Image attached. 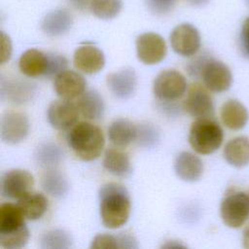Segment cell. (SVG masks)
Segmentation results:
<instances>
[{
    "instance_id": "52a82bcc",
    "label": "cell",
    "mask_w": 249,
    "mask_h": 249,
    "mask_svg": "<svg viewBox=\"0 0 249 249\" xmlns=\"http://www.w3.org/2000/svg\"><path fill=\"white\" fill-rule=\"evenodd\" d=\"M200 78L205 88L213 92H224L232 84V74L231 69L224 62L209 56L206 60Z\"/></svg>"
},
{
    "instance_id": "7c38bea8",
    "label": "cell",
    "mask_w": 249,
    "mask_h": 249,
    "mask_svg": "<svg viewBox=\"0 0 249 249\" xmlns=\"http://www.w3.org/2000/svg\"><path fill=\"white\" fill-rule=\"evenodd\" d=\"M34 178L30 172L23 169L7 171L1 179V196L6 198L18 199L32 192Z\"/></svg>"
},
{
    "instance_id": "f1b7e54d",
    "label": "cell",
    "mask_w": 249,
    "mask_h": 249,
    "mask_svg": "<svg viewBox=\"0 0 249 249\" xmlns=\"http://www.w3.org/2000/svg\"><path fill=\"white\" fill-rule=\"evenodd\" d=\"M71 246V235L60 229L48 231L40 237V248L42 249H66Z\"/></svg>"
},
{
    "instance_id": "2e32d148",
    "label": "cell",
    "mask_w": 249,
    "mask_h": 249,
    "mask_svg": "<svg viewBox=\"0 0 249 249\" xmlns=\"http://www.w3.org/2000/svg\"><path fill=\"white\" fill-rule=\"evenodd\" d=\"M110 91L120 99H127L133 95L137 87V75L134 69L125 67L107 76Z\"/></svg>"
},
{
    "instance_id": "5bb4252c",
    "label": "cell",
    "mask_w": 249,
    "mask_h": 249,
    "mask_svg": "<svg viewBox=\"0 0 249 249\" xmlns=\"http://www.w3.org/2000/svg\"><path fill=\"white\" fill-rule=\"evenodd\" d=\"M53 86L60 98L72 100L86 91L87 82L80 73L66 69L54 78Z\"/></svg>"
},
{
    "instance_id": "836d02e7",
    "label": "cell",
    "mask_w": 249,
    "mask_h": 249,
    "mask_svg": "<svg viewBox=\"0 0 249 249\" xmlns=\"http://www.w3.org/2000/svg\"><path fill=\"white\" fill-rule=\"evenodd\" d=\"M209 56L210 55L208 53H200L199 55H197L196 57H195L193 60H191L187 65V71H188L189 75L196 79L200 78L202 68Z\"/></svg>"
},
{
    "instance_id": "f546056e",
    "label": "cell",
    "mask_w": 249,
    "mask_h": 249,
    "mask_svg": "<svg viewBox=\"0 0 249 249\" xmlns=\"http://www.w3.org/2000/svg\"><path fill=\"white\" fill-rule=\"evenodd\" d=\"M123 8L122 0H90L89 10L93 16L100 19L116 18Z\"/></svg>"
},
{
    "instance_id": "83f0119b",
    "label": "cell",
    "mask_w": 249,
    "mask_h": 249,
    "mask_svg": "<svg viewBox=\"0 0 249 249\" xmlns=\"http://www.w3.org/2000/svg\"><path fill=\"white\" fill-rule=\"evenodd\" d=\"M62 149L53 142H43L35 150L34 160L37 164L47 169L54 168L63 160Z\"/></svg>"
},
{
    "instance_id": "9a60e30c",
    "label": "cell",
    "mask_w": 249,
    "mask_h": 249,
    "mask_svg": "<svg viewBox=\"0 0 249 249\" xmlns=\"http://www.w3.org/2000/svg\"><path fill=\"white\" fill-rule=\"evenodd\" d=\"M76 69L86 74H95L105 65L103 52L93 45H83L79 47L73 55Z\"/></svg>"
},
{
    "instance_id": "4dcf8cb0",
    "label": "cell",
    "mask_w": 249,
    "mask_h": 249,
    "mask_svg": "<svg viewBox=\"0 0 249 249\" xmlns=\"http://www.w3.org/2000/svg\"><path fill=\"white\" fill-rule=\"evenodd\" d=\"M160 141V133L158 129L151 124H141L137 125V133L135 142L142 148H154Z\"/></svg>"
},
{
    "instance_id": "7a4b0ae2",
    "label": "cell",
    "mask_w": 249,
    "mask_h": 249,
    "mask_svg": "<svg viewBox=\"0 0 249 249\" xmlns=\"http://www.w3.org/2000/svg\"><path fill=\"white\" fill-rule=\"evenodd\" d=\"M66 141L75 155L85 161L97 159L105 145L101 128L89 122H81L73 125L67 133Z\"/></svg>"
},
{
    "instance_id": "277c9868",
    "label": "cell",
    "mask_w": 249,
    "mask_h": 249,
    "mask_svg": "<svg viewBox=\"0 0 249 249\" xmlns=\"http://www.w3.org/2000/svg\"><path fill=\"white\" fill-rule=\"evenodd\" d=\"M224 132L220 124L211 118L196 119L190 128L189 143L200 155H210L223 143Z\"/></svg>"
},
{
    "instance_id": "74e56055",
    "label": "cell",
    "mask_w": 249,
    "mask_h": 249,
    "mask_svg": "<svg viewBox=\"0 0 249 249\" xmlns=\"http://www.w3.org/2000/svg\"><path fill=\"white\" fill-rule=\"evenodd\" d=\"M118 239H119L120 248H137L138 247L133 235L127 232L119 233Z\"/></svg>"
},
{
    "instance_id": "5b68a950",
    "label": "cell",
    "mask_w": 249,
    "mask_h": 249,
    "mask_svg": "<svg viewBox=\"0 0 249 249\" xmlns=\"http://www.w3.org/2000/svg\"><path fill=\"white\" fill-rule=\"evenodd\" d=\"M220 215L224 224L237 229L249 219V195L244 192H232L227 195L220 205Z\"/></svg>"
},
{
    "instance_id": "603a6c76",
    "label": "cell",
    "mask_w": 249,
    "mask_h": 249,
    "mask_svg": "<svg viewBox=\"0 0 249 249\" xmlns=\"http://www.w3.org/2000/svg\"><path fill=\"white\" fill-rule=\"evenodd\" d=\"M224 158L234 167H243L249 163V138L237 136L230 140L224 148Z\"/></svg>"
},
{
    "instance_id": "1f68e13d",
    "label": "cell",
    "mask_w": 249,
    "mask_h": 249,
    "mask_svg": "<svg viewBox=\"0 0 249 249\" xmlns=\"http://www.w3.org/2000/svg\"><path fill=\"white\" fill-rule=\"evenodd\" d=\"M48 55V66L45 73V77L52 79L55 78L58 74L67 69L68 61L67 59L57 53H47Z\"/></svg>"
},
{
    "instance_id": "d6986e66",
    "label": "cell",
    "mask_w": 249,
    "mask_h": 249,
    "mask_svg": "<svg viewBox=\"0 0 249 249\" xmlns=\"http://www.w3.org/2000/svg\"><path fill=\"white\" fill-rule=\"evenodd\" d=\"M220 116L224 125L231 130L243 128L249 120L247 108L236 99L227 100L221 107Z\"/></svg>"
},
{
    "instance_id": "60d3db41",
    "label": "cell",
    "mask_w": 249,
    "mask_h": 249,
    "mask_svg": "<svg viewBox=\"0 0 249 249\" xmlns=\"http://www.w3.org/2000/svg\"><path fill=\"white\" fill-rule=\"evenodd\" d=\"M247 2H248V4H249V0H247Z\"/></svg>"
},
{
    "instance_id": "d590c367",
    "label": "cell",
    "mask_w": 249,
    "mask_h": 249,
    "mask_svg": "<svg viewBox=\"0 0 249 249\" xmlns=\"http://www.w3.org/2000/svg\"><path fill=\"white\" fill-rule=\"evenodd\" d=\"M239 40L243 52L247 56H249V17L246 18L242 23Z\"/></svg>"
},
{
    "instance_id": "7402d4cb",
    "label": "cell",
    "mask_w": 249,
    "mask_h": 249,
    "mask_svg": "<svg viewBox=\"0 0 249 249\" xmlns=\"http://www.w3.org/2000/svg\"><path fill=\"white\" fill-rule=\"evenodd\" d=\"M136 133L137 126L127 119H118L108 128L109 140L118 148H124L135 141Z\"/></svg>"
},
{
    "instance_id": "ac0fdd59",
    "label": "cell",
    "mask_w": 249,
    "mask_h": 249,
    "mask_svg": "<svg viewBox=\"0 0 249 249\" xmlns=\"http://www.w3.org/2000/svg\"><path fill=\"white\" fill-rule=\"evenodd\" d=\"M174 170L181 180L196 182L199 180L203 173V163L195 154L181 152L175 159Z\"/></svg>"
},
{
    "instance_id": "484cf974",
    "label": "cell",
    "mask_w": 249,
    "mask_h": 249,
    "mask_svg": "<svg viewBox=\"0 0 249 249\" xmlns=\"http://www.w3.org/2000/svg\"><path fill=\"white\" fill-rule=\"evenodd\" d=\"M103 166L109 173L118 177H124L131 171L128 155L115 148H109L105 151Z\"/></svg>"
},
{
    "instance_id": "d4e9b609",
    "label": "cell",
    "mask_w": 249,
    "mask_h": 249,
    "mask_svg": "<svg viewBox=\"0 0 249 249\" xmlns=\"http://www.w3.org/2000/svg\"><path fill=\"white\" fill-rule=\"evenodd\" d=\"M79 112L88 120H99L104 113V101L95 89H89L82 93L77 100Z\"/></svg>"
},
{
    "instance_id": "e0dca14e",
    "label": "cell",
    "mask_w": 249,
    "mask_h": 249,
    "mask_svg": "<svg viewBox=\"0 0 249 249\" xmlns=\"http://www.w3.org/2000/svg\"><path fill=\"white\" fill-rule=\"evenodd\" d=\"M36 87L27 81L19 79H1V99H7L13 103H24L35 94Z\"/></svg>"
},
{
    "instance_id": "f35d334b",
    "label": "cell",
    "mask_w": 249,
    "mask_h": 249,
    "mask_svg": "<svg viewBox=\"0 0 249 249\" xmlns=\"http://www.w3.org/2000/svg\"><path fill=\"white\" fill-rule=\"evenodd\" d=\"M242 245L244 248L249 249V225L245 228L242 234Z\"/></svg>"
},
{
    "instance_id": "6da1fadb",
    "label": "cell",
    "mask_w": 249,
    "mask_h": 249,
    "mask_svg": "<svg viewBox=\"0 0 249 249\" xmlns=\"http://www.w3.org/2000/svg\"><path fill=\"white\" fill-rule=\"evenodd\" d=\"M130 198L127 190L117 183H108L99 191V213L102 224L108 229L124 226L130 215Z\"/></svg>"
},
{
    "instance_id": "4fadbf2b",
    "label": "cell",
    "mask_w": 249,
    "mask_h": 249,
    "mask_svg": "<svg viewBox=\"0 0 249 249\" xmlns=\"http://www.w3.org/2000/svg\"><path fill=\"white\" fill-rule=\"evenodd\" d=\"M48 121L50 124L58 130L71 128L77 124L79 109L71 100L59 99L53 101L48 108Z\"/></svg>"
},
{
    "instance_id": "9c48e42d",
    "label": "cell",
    "mask_w": 249,
    "mask_h": 249,
    "mask_svg": "<svg viewBox=\"0 0 249 249\" xmlns=\"http://www.w3.org/2000/svg\"><path fill=\"white\" fill-rule=\"evenodd\" d=\"M135 44L138 59L147 65L160 62L167 53L164 39L154 32L142 33L137 37Z\"/></svg>"
},
{
    "instance_id": "8992f818",
    "label": "cell",
    "mask_w": 249,
    "mask_h": 249,
    "mask_svg": "<svg viewBox=\"0 0 249 249\" xmlns=\"http://www.w3.org/2000/svg\"><path fill=\"white\" fill-rule=\"evenodd\" d=\"M155 96L163 102H172L181 98L187 90L186 78L173 69L163 70L154 81Z\"/></svg>"
},
{
    "instance_id": "3957f363",
    "label": "cell",
    "mask_w": 249,
    "mask_h": 249,
    "mask_svg": "<svg viewBox=\"0 0 249 249\" xmlns=\"http://www.w3.org/2000/svg\"><path fill=\"white\" fill-rule=\"evenodd\" d=\"M25 218L17 206L10 202L0 206V246L6 249H18L26 245L29 231Z\"/></svg>"
},
{
    "instance_id": "30bf717a",
    "label": "cell",
    "mask_w": 249,
    "mask_h": 249,
    "mask_svg": "<svg viewBox=\"0 0 249 249\" xmlns=\"http://www.w3.org/2000/svg\"><path fill=\"white\" fill-rule=\"evenodd\" d=\"M170 44L176 53L185 57L193 56L201 45L199 31L191 23H181L172 30Z\"/></svg>"
},
{
    "instance_id": "ba28073f",
    "label": "cell",
    "mask_w": 249,
    "mask_h": 249,
    "mask_svg": "<svg viewBox=\"0 0 249 249\" xmlns=\"http://www.w3.org/2000/svg\"><path fill=\"white\" fill-rule=\"evenodd\" d=\"M29 127V120L25 114L18 111H7L1 117V140L11 145L20 143L27 137Z\"/></svg>"
},
{
    "instance_id": "cb8c5ba5",
    "label": "cell",
    "mask_w": 249,
    "mask_h": 249,
    "mask_svg": "<svg viewBox=\"0 0 249 249\" xmlns=\"http://www.w3.org/2000/svg\"><path fill=\"white\" fill-rule=\"evenodd\" d=\"M17 206L27 220L40 219L48 209V199L40 193H28L18 199Z\"/></svg>"
},
{
    "instance_id": "8d00e7d4",
    "label": "cell",
    "mask_w": 249,
    "mask_h": 249,
    "mask_svg": "<svg viewBox=\"0 0 249 249\" xmlns=\"http://www.w3.org/2000/svg\"><path fill=\"white\" fill-rule=\"evenodd\" d=\"M174 0H148V5L153 12L165 13L171 9Z\"/></svg>"
},
{
    "instance_id": "ffe728a7",
    "label": "cell",
    "mask_w": 249,
    "mask_h": 249,
    "mask_svg": "<svg viewBox=\"0 0 249 249\" xmlns=\"http://www.w3.org/2000/svg\"><path fill=\"white\" fill-rule=\"evenodd\" d=\"M73 25V17L65 9H58L48 13L42 22V31L51 37H57L67 33Z\"/></svg>"
},
{
    "instance_id": "e575fe53",
    "label": "cell",
    "mask_w": 249,
    "mask_h": 249,
    "mask_svg": "<svg viewBox=\"0 0 249 249\" xmlns=\"http://www.w3.org/2000/svg\"><path fill=\"white\" fill-rule=\"evenodd\" d=\"M12 43L7 34L1 32V64H4L11 57Z\"/></svg>"
},
{
    "instance_id": "d6a6232c",
    "label": "cell",
    "mask_w": 249,
    "mask_h": 249,
    "mask_svg": "<svg viewBox=\"0 0 249 249\" xmlns=\"http://www.w3.org/2000/svg\"><path fill=\"white\" fill-rule=\"evenodd\" d=\"M90 248H92V249L120 248L118 235H113V234H109V233L97 234L92 239Z\"/></svg>"
},
{
    "instance_id": "8fae6325",
    "label": "cell",
    "mask_w": 249,
    "mask_h": 249,
    "mask_svg": "<svg viewBox=\"0 0 249 249\" xmlns=\"http://www.w3.org/2000/svg\"><path fill=\"white\" fill-rule=\"evenodd\" d=\"M183 109L196 119L211 118L214 115V103L207 88L199 84L192 85L183 103Z\"/></svg>"
},
{
    "instance_id": "4316f807",
    "label": "cell",
    "mask_w": 249,
    "mask_h": 249,
    "mask_svg": "<svg viewBox=\"0 0 249 249\" xmlns=\"http://www.w3.org/2000/svg\"><path fill=\"white\" fill-rule=\"evenodd\" d=\"M41 185L47 194L57 198L66 196L70 187L67 178L54 168H49L44 172Z\"/></svg>"
},
{
    "instance_id": "ab89813d",
    "label": "cell",
    "mask_w": 249,
    "mask_h": 249,
    "mask_svg": "<svg viewBox=\"0 0 249 249\" xmlns=\"http://www.w3.org/2000/svg\"><path fill=\"white\" fill-rule=\"evenodd\" d=\"M186 1L194 7H202L207 5L210 0H186Z\"/></svg>"
},
{
    "instance_id": "44dd1931",
    "label": "cell",
    "mask_w": 249,
    "mask_h": 249,
    "mask_svg": "<svg viewBox=\"0 0 249 249\" xmlns=\"http://www.w3.org/2000/svg\"><path fill=\"white\" fill-rule=\"evenodd\" d=\"M48 66V55L36 49L25 51L19 57L18 68L27 77L44 76Z\"/></svg>"
}]
</instances>
